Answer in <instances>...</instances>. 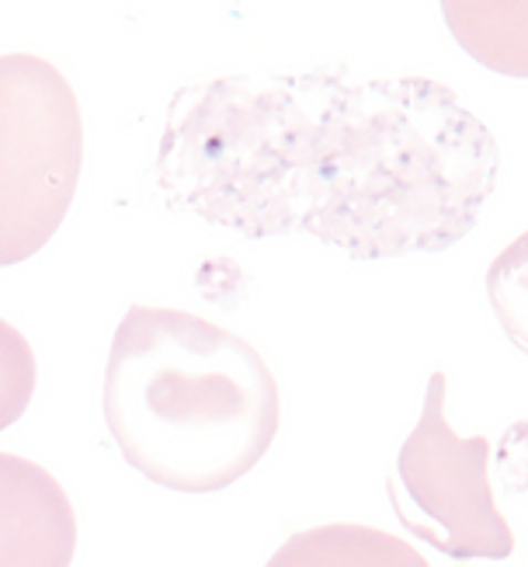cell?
<instances>
[{
  "instance_id": "6",
  "label": "cell",
  "mask_w": 528,
  "mask_h": 567,
  "mask_svg": "<svg viewBox=\"0 0 528 567\" xmlns=\"http://www.w3.org/2000/svg\"><path fill=\"white\" fill-rule=\"evenodd\" d=\"M268 567H432L407 539L383 529L334 523L289 536Z\"/></svg>"
},
{
  "instance_id": "1",
  "label": "cell",
  "mask_w": 528,
  "mask_h": 567,
  "mask_svg": "<svg viewBox=\"0 0 528 567\" xmlns=\"http://www.w3.org/2000/svg\"><path fill=\"white\" fill-rule=\"evenodd\" d=\"M494 133L452 87L351 70L244 73L174 94L157 157L170 209L351 258L445 251L497 185Z\"/></svg>"
},
{
  "instance_id": "5",
  "label": "cell",
  "mask_w": 528,
  "mask_h": 567,
  "mask_svg": "<svg viewBox=\"0 0 528 567\" xmlns=\"http://www.w3.org/2000/svg\"><path fill=\"white\" fill-rule=\"evenodd\" d=\"M77 515L45 466L0 453V567H70Z\"/></svg>"
},
{
  "instance_id": "3",
  "label": "cell",
  "mask_w": 528,
  "mask_h": 567,
  "mask_svg": "<svg viewBox=\"0 0 528 567\" xmlns=\"http://www.w3.org/2000/svg\"><path fill=\"white\" fill-rule=\"evenodd\" d=\"M84 118L63 73L32 53L0 56V265L45 248L81 182Z\"/></svg>"
},
{
  "instance_id": "7",
  "label": "cell",
  "mask_w": 528,
  "mask_h": 567,
  "mask_svg": "<svg viewBox=\"0 0 528 567\" xmlns=\"http://www.w3.org/2000/svg\"><path fill=\"white\" fill-rule=\"evenodd\" d=\"M35 352L29 338L0 317V432L14 425L35 393Z\"/></svg>"
},
{
  "instance_id": "4",
  "label": "cell",
  "mask_w": 528,
  "mask_h": 567,
  "mask_svg": "<svg viewBox=\"0 0 528 567\" xmlns=\"http://www.w3.org/2000/svg\"><path fill=\"white\" fill-rule=\"evenodd\" d=\"M445 393L448 377L432 373L424 414L396 456L390 502L396 505L400 523L448 557H508L515 550V533L497 512L487 477L490 439H463L452 429Z\"/></svg>"
},
{
  "instance_id": "2",
  "label": "cell",
  "mask_w": 528,
  "mask_h": 567,
  "mask_svg": "<svg viewBox=\"0 0 528 567\" xmlns=\"http://www.w3.org/2000/svg\"><path fill=\"white\" fill-rule=\"evenodd\" d=\"M102 404L125 463L188 495L237 484L282 425L279 383L255 344L174 307L122 317Z\"/></svg>"
}]
</instances>
